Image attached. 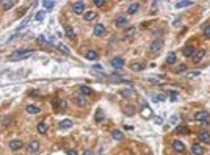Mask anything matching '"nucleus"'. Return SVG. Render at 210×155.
<instances>
[{
  "label": "nucleus",
  "instance_id": "obj_4",
  "mask_svg": "<svg viewBox=\"0 0 210 155\" xmlns=\"http://www.w3.org/2000/svg\"><path fill=\"white\" fill-rule=\"evenodd\" d=\"M210 119V114L207 111H198L194 114V121H198V122H207Z\"/></svg>",
  "mask_w": 210,
  "mask_h": 155
},
{
  "label": "nucleus",
  "instance_id": "obj_44",
  "mask_svg": "<svg viewBox=\"0 0 210 155\" xmlns=\"http://www.w3.org/2000/svg\"><path fill=\"white\" fill-rule=\"evenodd\" d=\"M82 155H94V152H93V150H83Z\"/></svg>",
  "mask_w": 210,
  "mask_h": 155
},
{
  "label": "nucleus",
  "instance_id": "obj_29",
  "mask_svg": "<svg viewBox=\"0 0 210 155\" xmlns=\"http://www.w3.org/2000/svg\"><path fill=\"white\" fill-rule=\"evenodd\" d=\"M44 19H46V13L44 11H38L35 14V20H38V22H43Z\"/></svg>",
  "mask_w": 210,
  "mask_h": 155
},
{
  "label": "nucleus",
  "instance_id": "obj_14",
  "mask_svg": "<svg viewBox=\"0 0 210 155\" xmlns=\"http://www.w3.org/2000/svg\"><path fill=\"white\" fill-rule=\"evenodd\" d=\"M74 103L77 107H86V99L83 96H75L74 97Z\"/></svg>",
  "mask_w": 210,
  "mask_h": 155
},
{
  "label": "nucleus",
  "instance_id": "obj_23",
  "mask_svg": "<svg viewBox=\"0 0 210 155\" xmlns=\"http://www.w3.org/2000/svg\"><path fill=\"white\" fill-rule=\"evenodd\" d=\"M130 69L135 71V72H141V71H144V64H141V63H132V64H130Z\"/></svg>",
  "mask_w": 210,
  "mask_h": 155
},
{
  "label": "nucleus",
  "instance_id": "obj_47",
  "mask_svg": "<svg viewBox=\"0 0 210 155\" xmlns=\"http://www.w3.org/2000/svg\"><path fill=\"white\" fill-rule=\"evenodd\" d=\"M155 122L160 125V124H162V118H159V116H157V118H155Z\"/></svg>",
  "mask_w": 210,
  "mask_h": 155
},
{
  "label": "nucleus",
  "instance_id": "obj_28",
  "mask_svg": "<svg viewBox=\"0 0 210 155\" xmlns=\"http://www.w3.org/2000/svg\"><path fill=\"white\" fill-rule=\"evenodd\" d=\"M14 5H16V2H13V0H5V2H2V8L3 9H11Z\"/></svg>",
  "mask_w": 210,
  "mask_h": 155
},
{
  "label": "nucleus",
  "instance_id": "obj_25",
  "mask_svg": "<svg viewBox=\"0 0 210 155\" xmlns=\"http://www.w3.org/2000/svg\"><path fill=\"white\" fill-rule=\"evenodd\" d=\"M103 33H105V27H103L102 24H97L96 27H94V35L96 36H102Z\"/></svg>",
  "mask_w": 210,
  "mask_h": 155
},
{
  "label": "nucleus",
  "instance_id": "obj_22",
  "mask_svg": "<svg viewBox=\"0 0 210 155\" xmlns=\"http://www.w3.org/2000/svg\"><path fill=\"white\" fill-rule=\"evenodd\" d=\"M27 113H30V114H39L41 113V108H38L36 105H27Z\"/></svg>",
  "mask_w": 210,
  "mask_h": 155
},
{
  "label": "nucleus",
  "instance_id": "obj_37",
  "mask_svg": "<svg viewBox=\"0 0 210 155\" xmlns=\"http://www.w3.org/2000/svg\"><path fill=\"white\" fill-rule=\"evenodd\" d=\"M165 99H166V97H165V96H162V94H157V96H154V97H152V100H154V102H163Z\"/></svg>",
  "mask_w": 210,
  "mask_h": 155
},
{
  "label": "nucleus",
  "instance_id": "obj_3",
  "mask_svg": "<svg viewBox=\"0 0 210 155\" xmlns=\"http://www.w3.org/2000/svg\"><path fill=\"white\" fill-rule=\"evenodd\" d=\"M27 149H28V153H38L39 149H41V144H39V141L33 139V141H30V143H28Z\"/></svg>",
  "mask_w": 210,
  "mask_h": 155
},
{
  "label": "nucleus",
  "instance_id": "obj_45",
  "mask_svg": "<svg viewBox=\"0 0 210 155\" xmlns=\"http://www.w3.org/2000/svg\"><path fill=\"white\" fill-rule=\"evenodd\" d=\"M68 155H78V153H77V150L71 149V150H68Z\"/></svg>",
  "mask_w": 210,
  "mask_h": 155
},
{
  "label": "nucleus",
  "instance_id": "obj_19",
  "mask_svg": "<svg viewBox=\"0 0 210 155\" xmlns=\"http://www.w3.org/2000/svg\"><path fill=\"white\" fill-rule=\"evenodd\" d=\"M72 125H74V122H72L71 119H63V121H60V124H58L60 128H71Z\"/></svg>",
  "mask_w": 210,
  "mask_h": 155
},
{
  "label": "nucleus",
  "instance_id": "obj_34",
  "mask_svg": "<svg viewBox=\"0 0 210 155\" xmlns=\"http://www.w3.org/2000/svg\"><path fill=\"white\" fill-rule=\"evenodd\" d=\"M191 5H193V2H177V3H176V8H179V9H180V8L191 6Z\"/></svg>",
  "mask_w": 210,
  "mask_h": 155
},
{
  "label": "nucleus",
  "instance_id": "obj_46",
  "mask_svg": "<svg viewBox=\"0 0 210 155\" xmlns=\"http://www.w3.org/2000/svg\"><path fill=\"white\" fill-rule=\"evenodd\" d=\"M46 41H47V39H46L44 36H39V38H38V42H46Z\"/></svg>",
  "mask_w": 210,
  "mask_h": 155
},
{
  "label": "nucleus",
  "instance_id": "obj_10",
  "mask_svg": "<svg viewBox=\"0 0 210 155\" xmlns=\"http://www.w3.org/2000/svg\"><path fill=\"white\" fill-rule=\"evenodd\" d=\"M191 152H193L194 155H202V153H204V147H202L199 143H193V144H191Z\"/></svg>",
  "mask_w": 210,
  "mask_h": 155
},
{
  "label": "nucleus",
  "instance_id": "obj_15",
  "mask_svg": "<svg viewBox=\"0 0 210 155\" xmlns=\"http://www.w3.org/2000/svg\"><path fill=\"white\" fill-rule=\"evenodd\" d=\"M176 133H180V135H190V128L187 125H177L176 127Z\"/></svg>",
  "mask_w": 210,
  "mask_h": 155
},
{
  "label": "nucleus",
  "instance_id": "obj_30",
  "mask_svg": "<svg viewBox=\"0 0 210 155\" xmlns=\"http://www.w3.org/2000/svg\"><path fill=\"white\" fill-rule=\"evenodd\" d=\"M57 49H60V50L63 52V54H66V55H69V54H71V50H69L66 46H64V44H61V42H58V44H57Z\"/></svg>",
  "mask_w": 210,
  "mask_h": 155
},
{
  "label": "nucleus",
  "instance_id": "obj_18",
  "mask_svg": "<svg viewBox=\"0 0 210 155\" xmlns=\"http://www.w3.org/2000/svg\"><path fill=\"white\" fill-rule=\"evenodd\" d=\"M111 138H113L114 141H122V139H124V133H122L121 130H113V132H111Z\"/></svg>",
  "mask_w": 210,
  "mask_h": 155
},
{
  "label": "nucleus",
  "instance_id": "obj_36",
  "mask_svg": "<svg viewBox=\"0 0 210 155\" xmlns=\"http://www.w3.org/2000/svg\"><path fill=\"white\" fill-rule=\"evenodd\" d=\"M66 35L71 38V39H74V38H75V35H74V30H72L71 27H68V25H66Z\"/></svg>",
  "mask_w": 210,
  "mask_h": 155
},
{
  "label": "nucleus",
  "instance_id": "obj_11",
  "mask_svg": "<svg viewBox=\"0 0 210 155\" xmlns=\"http://www.w3.org/2000/svg\"><path fill=\"white\" fill-rule=\"evenodd\" d=\"M94 121H96L97 124H100L102 121H105V113H103V110H102V108H97V110H96Z\"/></svg>",
  "mask_w": 210,
  "mask_h": 155
},
{
  "label": "nucleus",
  "instance_id": "obj_1",
  "mask_svg": "<svg viewBox=\"0 0 210 155\" xmlns=\"http://www.w3.org/2000/svg\"><path fill=\"white\" fill-rule=\"evenodd\" d=\"M35 54V50H28V49H21V50H16L9 55V60L11 61H16V60H25Z\"/></svg>",
  "mask_w": 210,
  "mask_h": 155
},
{
  "label": "nucleus",
  "instance_id": "obj_7",
  "mask_svg": "<svg viewBox=\"0 0 210 155\" xmlns=\"http://www.w3.org/2000/svg\"><path fill=\"white\" fill-rule=\"evenodd\" d=\"M162 46H163V41H162V39H155V41L151 42L149 50H151V52H160V50H162Z\"/></svg>",
  "mask_w": 210,
  "mask_h": 155
},
{
  "label": "nucleus",
  "instance_id": "obj_35",
  "mask_svg": "<svg viewBox=\"0 0 210 155\" xmlns=\"http://www.w3.org/2000/svg\"><path fill=\"white\" fill-rule=\"evenodd\" d=\"M43 8H46V9L55 8V2H43Z\"/></svg>",
  "mask_w": 210,
  "mask_h": 155
},
{
  "label": "nucleus",
  "instance_id": "obj_12",
  "mask_svg": "<svg viewBox=\"0 0 210 155\" xmlns=\"http://www.w3.org/2000/svg\"><path fill=\"white\" fill-rule=\"evenodd\" d=\"M173 149L176 152H183L185 150V144H183L180 139H176V141H173Z\"/></svg>",
  "mask_w": 210,
  "mask_h": 155
},
{
  "label": "nucleus",
  "instance_id": "obj_5",
  "mask_svg": "<svg viewBox=\"0 0 210 155\" xmlns=\"http://www.w3.org/2000/svg\"><path fill=\"white\" fill-rule=\"evenodd\" d=\"M9 149L13 150V152H16V150H21L22 147H24V143L21 139H13V141H9Z\"/></svg>",
  "mask_w": 210,
  "mask_h": 155
},
{
  "label": "nucleus",
  "instance_id": "obj_43",
  "mask_svg": "<svg viewBox=\"0 0 210 155\" xmlns=\"http://www.w3.org/2000/svg\"><path fill=\"white\" fill-rule=\"evenodd\" d=\"M199 75V72H190L187 77H188V79H193V77H198Z\"/></svg>",
  "mask_w": 210,
  "mask_h": 155
},
{
  "label": "nucleus",
  "instance_id": "obj_20",
  "mask_svg": "<svg viewBox=\"0 0 210 155\" xmlns=\"http://www.w3.org/2000/svg\"><path fill=\"white\" fill-rule=\"evenodd\" d=\"M96 17H97V14H96L94 11H86L85 14H83V19H85L86 22H91V20L96 19Z\"/></svg>",
  "mask_w": 210,
  "mask_h": 155
},
{
  "label": "nucleus",
  "instance_id": "obj_32",
  "mask_svg": "<svg viewBox=\"0 0 210 155\" xmlns=\"http://www.w3.org/2000/svg\"><path fill=\"white\" fill-rule=\"evenodd\" d=\"M121 96L126 97V99H129V97L133 96V91H132V89H122V91H121Z\"/></svg>",
  "mask_w": 210,
  "mask_h": 155
},
{
  "label": "nucleus",
  "instance_id": "obj_21",
  "mask_svg": "<svg viewBox=\"0 0 210 155\" xmlns=\"http://www.w3.org/2000/svg\"><path fill=\"white\" fill-rule=\"evenodd\" d=\"M138 9H140V3H130L127 8V14H135Z\"/></svg>",
  "mask_w": 210,
  "mask_h": 155
},
{
  "label": "nucleus",
  "instance_id": "obj_13",
  "mask_svg": "<svg viewBox=\"0 0 210 155\" xmlns=\"http://www.w3.org/2000/svg\"><path fill=\"white\" fill-rule=\"evenodd\" d=\"M85 58L89 60V61H96V60L99 58V54H97L96 50H88V52H86V55H85Z\"/></svg>",
  "mask_w": 210,
  "mask_h": 155
},
{
  "label": "nucleus",
  "instance_id": "obj_38",
  "mask_svg": "<svg viewBox=\"0 0 210 155\" xmlns=\"http://www.w3.org/2000/svg\"><path fill=\"white\" fill-rule=\"evenodd\" d=\"M105 5H107V2H105V0H94V6H97V8L105 6Z\"/></svg>",
  "mask_w": 210,
  "mask_h": 155
},
{
  "label": "nucleus",
  "instance_id": "obj_16",
  "mask_svg": "<svg viewBox=\"0 0 210 155\" xmlns=\"http://www.w3.org/2000/svg\"><path fill=\"white\" fill-rule=\"evenodd\" d=\"M127 17L126 16H119V17H116V20H114V25L116 27H124V25H127Z\"/></svg>",
  "mask_w": 210,
  "mask_h": 155
},
{
  "label": "nucleus",
  "instance_id": "obj_17",
  "mask_svg": "<svg viewBox=\"0 0 210 155\" xmlns=\"http://www.w3.org/2000/svg\"><path fill=\"white\" fill-rule=\"evenodd\" d=\"M36 130H38L39 135H46V133H47V124H46V122H39V124L36 125Z\"/></svg>",
  "mask_w": 210,
  "mask_h": 155
},
{
  "label": "nucleus",
  "instance_id": "obj_2",
  "mask_svg": "<svg viewBox=\"0 0 210 155\" xmlns=\"http://www.w3.org/2000/svg\"><path fill=\"white\" fill-rule=\"evenodd\" d=\"M85 6H86L85 2H74V3L71 5L74 14H85Z\"/></svg>",
  "mask_w": 210,
  "mask_h": 155
},
{
  "label": "nucleus",
  "instance_id": "obj_8",
  "mask_svg": "<svg viewBox=\"0 0 210 155\" xmlns=\"http://www.w3.org/2000/svg\"><path fill=\"white\" fill-rule=\"evenodd\" d=\"M111 66H113L114 69H122V68H124V60L119 58V57L113 58V60H111Z\"/></svg>",
  "mask_w": 210,
  "mask_h": 155
},
{
  "label": "nucleus",
  "instance_id": "obj_9",
  "mask_svg": "<svg viewBox=\"0 0 210 155\" xmlns=\"http://www.w3.org/2000/svg\"><path fill=\"white\" fill-rule=\"evenodd\" d=\"M198 138H199L201 143L210 144V133H208V132H199V133H198Z\"/></svg>",
  "mask_w": 210,
  "mask_h": 155
},
{
  "label": "nucleus",
  "instance_id": "obj_40",
  "mask_svg": "<svg viewBox=\"0 0 210 155\" xmlns=\"http://www.w3.org/2000/svg\"><path fill=\"white\" fill-rule=\"evenodd\" d=\"M187 71V66H185V64H180V66L177 68V72H185Z\"/></svg>",
  "mask_w": 210,
  "mask_h": 155
},
{
  "label": "nucleus",
  "instance_id": "obj_24",
  "mask_svg": "<svg viewBox=\"0 0 210 155\" xmlns=\"http://www.w3.org/2000/svg\"><path fill=\"white\" fill-rule=\"evenodd\" d=\"M93 94V88H88V86H80V96H91Z\"/></svg>",
  "mask_w": 210,
  "mask_h": 155
},
{
  "label": "nucleus",
  "instance_id": "obj_42",
  "mask_svg": "<svg viewBox=\"0 0 210 155\" xmlns=\"http://www.w3.org/2000/svg\"><path fill=\"white\" fill-rule=\"evenodd\" d=\"M204 35H205V36H210V25L204 27Z\"/></svg>",
  "mask_w": 210,
  "mask_h": 155
},
{
  "label": "nucleus",
  "instance_id": "obj_39",
  "mask_svg": "<svg viewBox=\"0 0 210 155\" xmlns=\"http://www.w3.org/2000/svg\"><path fill=\"white\" fill-rule=\"evenodd\" d=\"M126 108H127V110H126V113H127V114H133V113H135V110H133V107H132V105H130V107H126Z\"/></svg>",
  "mask_w": 210,
  "mask_h": 155
},
{
  "label": "nucleus",
  "instance_id": "obj_41",
  "mask_svg": "<svg viewBox=\"0 0 210 155\" xmlns=\"http://www.w3.org/2000/svg\"><path fill=\"white\" fill-rule=\"evenodd\" d=\"M144 116H146V118H149V116H151V110H149V107H144Z\"/></svg>",
  "mask_w": 210,
  "mask_h": 155
},
{
  "label": "nucleus",
  "instance_id": "obj_33",
  "mask_svg": "<svg viewBox=\"0 0 210 155\" xmlns=\"http://www.w3.org/2000/svg\"><path fill=\"white\" fill-rule=\"evenodd\" d=\"M27 24H28V19H25V20H22V22H21V25H19V27L16 28V33L19 35V33H21V31H22V30H24L25 27H27Z\"/></svg>",
  "mask_w": 210,
  "mask_h": 155
},
{
  "label": "nucleus",
  "instance_id": "obj_6",
  "mask_svg": "<svg viewBox=\"0 0 210 155\" xmlns=\"http://www.w3.org/2000/svg\"><path fill=\"white\" fill-rule=\"evenodd\" d=\"M204 57H205V50H204V49H199V50H194L191 60H193V63H199Z\"/></svg>",
  "mask_w": 210,
  "mask_h": 155
},
{
  "label": "nucleus",
  "instance_id": "obj_48",
  "mask_svg": "<svg viewBox=\"0 0 210 155\" xmlns=\"http://www.w3.org/2000/svg\"><path fill=\"white\" fill-rule=\"evenodd\" d=\"M171 122H173V124L177 122V116H173V118H171Z\"/></svg>",
  "mask_w": 210,
  "mask_h": 155
},
{
  "label": "nucleus",
  "instance_id": "obj_31",
  "mask_svg": "<svg viewBox=\"0 0 210 155\" xmlns=\"http://www.w3.org/2000/svg\"><path fill=\"white\" fill-rule=\"evenodd\" d=\"M166 63H168V64H174V63H176V54H173V52H171V54H168Z\"/></svg>",
  "mask_w": 210,
  "mask_h": 155
},
{
  "label": "nucleus",
  "instance_id": "obj_26",
  "mask_svg": "<svg viewBox=\"0 0 210 155\" xmlns=\"http://www.w3.org/2000/svg\"><path fill=\"white\" fill-rule=\"evenodd\" d=\"M54 107L57 108H60V110H66L68 108V103L66 102H64V100H54Z\"/></svg>",
  "mask_w": 210,
  "mask_h": 155
},
{
  "label": "nucleus",
  "instance_id": "obj_27",
  "mask_svg": "<svg viewBox=\"0 0 210 155\" xmlns=\"http://www.w3.org/2000/svg\"><path fill=\"white\" fill-rule=\"evenodd\" d=\"M182 52H183V55H185V57H193L194 49H193V46H185Z\"/></svg>",
  "mask_w": 210,
  "mask_h": 155
}]
</instances>
